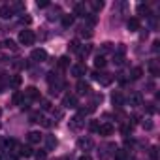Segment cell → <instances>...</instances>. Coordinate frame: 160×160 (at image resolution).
Here are the masks:
<instances>
[{
	"label": "cell",
	"mask_w": 160,
	"mask_h": 160,
	"mask_svg": "<svg viewBox=\"0 0 160 160\" xmlns=\"http://www.w3.org/2000/svg\"><path fill=\"white\" fill-rule=\"evenodd\" d=\"M12 13H13V8H10V6H2V8H0V15H2L4 19H10Z\"/></svg>",
	"instance_id": "obj_17"
},
{
	"label": "cell",
	"mask_w": 160,
	"mask_h": 160,
	"mask_svg": "<svg viewBox=\"0 0 160 160\" xmlns=\"http://www.w3.org/2000/svg\"><path fill=\"white\" fill-rule=\"evenodd\" d=\"M0 115H2V108H0Z\"/></svg>",
	"instance_id": "obj_48"
},
{
	"label": "cell",
	"mask_w": 160,
	"mask_h": 160,
	"mask_svg": "<svg viewBox=\"0 0 160 160\" xmlns=\"http://www.w3.org/2000/svg\"><path fill=\"white\" fill-rule=\"evenodd\" d=\"M147 111H149V113H154V111H156V108H154V104H152V102H151V104H147Z\"/></svg>",
	"instance_id": "obj_38"
},
{
	"label": "cell",
	"mask_w": 160,
	"mask_h": 160,
	"mask_svg": "<svg viewBox=\"0 0 160 160\" xmlns=\"http://www.w3.org/2000/svg\"><path fill=\"white\" fill-rule=\"evenodd\" d=\"M77 147L81 149V151H91V149L94 147V141H92L91 138H79V139H77Z\"/></svg>",
	"instance_id": "obj_3"
},
{
	"label": "cell",
	"mask_w": 160,
	"mask_h": 160,
	"mask_svg": "<svg viewBox=\"0 0 160 160\" xmlns=\"http://www.w3.org/2000/svg\"><path fill=\"white\" fill-rule=\"evenodd\" d=\"M85 73H87V66H85V64H73V66H72V75H73V77L79 79V77H83Z\"/></svg>",
	"instance_id": "obj_5"
},
{
	"label": "cell",
	"mask_w": 160,
	"mask_h": 160,
	"mask_svg": "<svg viewBox=\"0 0 160 160\" xmlns=\"http://www.w3.org/2000/svg\"><path fill=\"white\" fill-rule=\"evenodd\" d=\"M4 45H6L8 49H12V51H17V45H15V42H13V40H6V42H4Z\"/></svg>",
	"instance_id": "obj_30"
},
{
	"label": "cell",
	"mask_w": 160,
	"mask_h": 160,
	"mask_svg": "<svg viewBox=\"0 0 160 160\" xmlns=\"http://www.w3.org/2000/svg\"><path fill=\"white\" fill-rule=\"evenodd\" d=\"M130 130H132V126H128V124H124V126H122V128H121V132H122V134H124V136H126V134H128V132H130Z\"/></svg>",
	"instance_id": "obj_39"
},
{
	"label": "cell",
	"mask_w": 160,
	"mask_h": 160,
	"mask_svg": "<svg viewBox=\"0 0 160 160\" xmlns=\"http://www.w3.org/2000/svg\"><path fill=\"white\" fill-rule=\"evenodd\" d=\"M94 66H96V68H104V66H106V58H104L102 55H98V57L94 58Z\"/></svg>",
	"instance_id": "obj_24"
},
{
	"label": "cell",
	"mask_w": 160,
	"mask_h": 160,
	"mask_svg": "<svg viewBox=\"0 0 160 160\" xmlns=\"http://www.w3.org/2000/svg\"><path fill=\"white\" fill-rule=\"evenodd\" d=\"M30 21H32L30 17H23V19H21V23H27V25H30Z\"/></svg>",
	"instance_id": "obj_45"
},
{
	"label": "cell",
	"mask_w": 160,
	"mask_h": 160,
	"mask_svg": "<svg viewBox=\"0 0 160 160\" xmlns=\"http://www.w3.org/2000/svg\"><path fill=\"white\" fill-rule=\"evenodd\" d=\"M81 36H85V38H91V36H92L91 28H81Z\"/></svg>",
	"instance_id": "obj_33"
},
{
	"label": "cell",
	"mask_w": 160,
	"mask_h": 160,
	"mask_svg": "<svg viewBox=\"0 0 160 160\" xmlns=\"http://www.w3.org/2000/svg\"><path fill=\"white\" fill-rule=\"evenodd\" d=\"M34 156H36V160H45V151H38V152H34Z\"/></svg>",
	"instance_id": "obj_32"
},
{
	"label": "cell",
	"mask_w": 160,
	"mask_h": 160,
	"mask_svg": "<svg viewBox=\"0 0 160 160\" xmlns=\"http://www.w3.org/2000/svg\"><path fill=\"white\" fill-rule=\"evenodd\" d=\"M113 132H115V126H113L111 122H104V124H100V126H98V134H100V136H104V138L111 136Z\"/></svg>",
	"instance_id": "obj_4"
},
{
	"label": "cell",
	"mask_w": 160,
	"mask_h": 160,
	"mask_svg": "<svg viewBox=\"0 0 160 160\" xmlns=\"http://www.w3.org/2000/svg\"><path fill=\"white\" fill-rule=\"evenodd\" d=\"M30 58L36 60V62H43V60L47 58V51H45V49H34V51L30 53Z\"/></svg>",
	"instance_id": "obj_6"
},
{
	"label": "cell",
	"mask_w": 160,
	"mask_h": 160,
	"mask_svg": "<svg viewBox=\"0 0 160 160\" xmlns=\"http://www.w3.org/2000/svg\"><path fill=\"white\" fill-rule=\"evenodd\" d=\"M73 15H79V17H87V8L83 2H77L73 6Z\"/></svg>",
	"instance_id": "obj_11"
},
{
	"label": "cell",
	"mask_w": 160,
	"mask_h": 160,
	"mask_svg": "<svg viewBox=\"0 0 160 160\" xmlns=\"http://www.w3.org/2000/svg\"><path fill=\"white\" fill-rule=\"evenodd\" d=\"M25 96L30 98V100H40V91L36 87H27L25 89Z\"/></svg>",
	"instance_id": "obj_10"
},
{
	"label": "cell",
	"mask_w": 160,
	"mask_h": 160,
	"mask_svg": "<svg viewBox=\"0 0 160 160\" xmlns=\"http://www.w3.org/2000/svg\"><path fill=\"white\" fill-rule=\"evenodd\" d=\"M45 145H47V151H53L57 147V138L55 136H45Z\"/></svg>",
	"instance_id": "obj_15"
},
{
	"label": "cell",
	"mask_w": 160,
	"mask_h": 160,
	"mask_svg": "<svg viewBox=\"0 0 160 160\" xmlns=\"http://www.w3.org/2000/svg\"><path fill=\"white\" fill-rule=\"evenodd\" d=\"M47 6H49V2H47V0H42V2L38 0V8H47Z\"/></svg>",
	"instance_id": "obj_40"
},
{
	"label": "cell",
	"mask_w": 160,
	"mask_h": 160,
	"mask_svg": "<svg viewBox=\"0 0 160 160\" xmlns=\"http://www.w3.org/2000/svg\"><path fill=\"white\" fill-rule=\"evenodd\" d=\"M111 102H113L115 106H122V104H124V98H122L121 92H115V94L111 96Z\"/></svg>",
	"instance_id": "obj_20"
},
{
	"label": "cell",
	"mask_w": 160,
	"mask_h": 160,
	"mask_svg": "<svg viewBox=\"0 0 160 160\" xmlns=\"http://www.w3.org/2000/svg\"><path fill=\"white\" fill-rule=\"evenodd\" d=\"M62 25L68 28V27H72L73 25V15H70V13H66V15H62Z\"/></svg>",
	"instance_id": "obj_21"
},
{
	"label": "cell",
	"mask_w": 160,
	"mask_h": 160,
	"mask_svg": "<svg viewBox=\"0 0 160 160\" xmlns=\"http://www.w3.org/2000/svg\"><path fill=\"white\" fill-rule=\"evenodd\" d=\"M58 66H60V68H68V66H70L68 57H60V58H58Z\"/></svg>",
	"instance_id": "obj_26"
},
{
	"label": "cell",
	"mask_w": 160,
	"mask_h": 160,
	"mask_svg": "<svg viewBox=\"0 0 160 160\" xmlns=\"http://www.w3.org/2000/svg\"><path fill=\"white\" fill-rule=\"evenodd\" d=\"M34 42H36V34H34L32 30H28V28L21 30V34H19V43H23V45H32Z\"/></svg>",
	"instance_id": "obj_1"
},
{
	"label": "cell",
	"mask_w": 160,
	"mask_h": 160,
	"mask_svg": "<svg viewBox=\"0 0 160 160\" xmlns=\"http://www.w3.org/2000/svg\"><path fill=\"white\" fill-rule=\"evenodd\" d=\"M27 139H28V143H30V145H36V143H40V141H42V134H40V132H28Z\"/></svg>",
	"instance_id": "obj_12"
},
{
	"label": "cell",
	"mask_w": 160,
	"mask_h": 160,
	"mask_svg": "<svg viewBox=\"0 0 160 160\" xmlns=\"http://www.w3.org/2000/svg\"><path fill=\"white\" fill-rule=\"evenodd\" d=\"M126 158H128V154H126L124 149H117L115 151V160H126Z\"/></svg>",
	"instance_id": "obj_23"
},
{
	"label": "cell",
	"mask_w": 160,
	"mask_h": 160,
	"mask_svg": "<svg viewBox=\"0 0 160 160\" xmlns=\"http://www.w3.org/2000/svg\"><path fill=\"white\" fill-rule=\"evenodd\" d=\"M91 49H92L91 45H83V47H79V49H77V55L83 58V57H87V55L91 53Z\"/></svg>",
	"instance_id": "obj_22"
},
{
	"label": "cell",
	"mask_w": 160,
	"mask_h": 160,
	"mask_svg": "<svg viewBox=\"0 0 160 160\" xmlns=\"http://www.w3.org/2000/svg\"><path fill=\"white\" fill-rule=\"evenodd\" d=\"M77 92H79V94H89V92H91V87H89V83H85V81H79V83H77Z\"/></svg>",
	"instance_id": "obj_14"
},
{
	"label": "cell",
	"mask_w": 160,
	"mask_h": 160,
	"mask_svg": "<svg viewBox=\"0 0 160 160\" xmlns=\"http://www.w3.org/2000/svg\"><path fill=\"white\" fill-rule=\"evenodd\" d=\"M132 104H136V106H139V104H141V96H139V94H136V96H132Z\"/></svg>",
	"instance_id": "obj_34"
},
{
	"label": "cell",
	"mask_w": 160,
	"mask_h": 160,
	"mask_svg": "<svg viewBox=\"0 0 160 160\" xmlns=\"http://www.w3.org/2000/svg\"><path fill=\"white\" fill-rule=\"evenodd\" d=\"M138 13H141V15L145 13V15H147V13H149V6H147V4H139V6H138Z\"/></svg>",
	"instance_id": "obj_29"
},
{
	"label": "cell",
	"mask_w": 160,
	"mask_h": 160,
	"mask_svg": "<svg viewBox=\"0 0 160 160\" xmlns=\"http://www.w3.org/2000/svg\"><path fill=\"white\" fill-rule=\"evenodd\" d=\"M83 126H85V121H83L81 115H75V117L70 121V128H73V130H79V128H83Z\"/></svg>",
	"instance_id": "obj_8"
},
{
	"label": "cell",
	"mask_w": 160,
	"mask_h": 160,
	"mask_svg": "<svg viewBox=\"0 0 160 160\" xmlns=\"http://www.w3.org/2000/svg\"><path fill=\"white\" fill-rule=\"evenodd\" d=\"M149 72H151V73H152V75H154V77H156V75H158V72H160V70H158V66H156V64H154V62H152V64H151V66H149Z\"/></svg>",
	"instance_id": "obj_31"
},
{
	"label": "cell",
	"mask_w": 160,
	"mask_h": 160,
	"mask_svg": "<svg viewBox=\"0 0 160 160\" xmlns=\"http://www.w3.org/2000/svg\"><path fill=\"white\" fill-rule=\"evenodd\" d=\"M91 6H92L94 12H100V10L104 8V2H98V0H94V2H91Z\"/></svg>",
	"instance_id": "obj_28"
},
{
	"label": "cell",
	"mask_w": 160,
	"mask_h": 160,
	"mask_svg": "<svg viewBox=\"0 0 160 160\" xmlns=\"http://www.w3.org/2000/svg\"><path fill=\"white\" fill-rule=\"evenodd\" d=\"M143 128H145V130H151V128H152V122H151V121H145V122H143Z\"/></svg>",
	"instance_id": "obj_42"
},
{
	"label": "cell",
	"mask_w": 160,
	"mask_h": 160,
	"mask_svg": "<svg viewBox=\"0 0 160 160\" xmlns=\"http://www.w3.org/2000/svg\"><path fill=\"white\" fill-rule=\"evenodd\" d=\"M79 160H92V158H91V156H89V154H83V156H81V158H79Z\"/></svg>",
	"instance_id": "obj_46"
},
{
	"label": "cell",
	"mask_w": 160,
	"mask_h": 160,
	"mask_svg": "<svg viewBox=\"0 0 160 160\" xmlns=\"http://www.w3.org/2000/svg\"><path fill=\"white\" fill-rule=\"evenodd\" d=\"M122 60H124V58H122L121 55H117V57H115V64H117V66H121V64H122Z\"/></svg>",
	"instance_id": "obj_41"
},
{
	"label": "cell",
	"mask_w": 160,
	"mask_h": 160,
	"mask_svg": "<svg viewBox=\"0 0 160 160\" xmlns=\"http://www.w3.org/2000/svg\"><path fill=\"white\" fill-rule=\"evenodd\" d=\"M30 121L32 122H42L43 117H42V113H30Z\"/></svg>",
	"instance_id": "obj_27"
},
{
	"label": "cell",
	"mask_w": 160,
	"mask_h": 160,
	"mask_svg": "<svg viewBox=\"0 0 160 160\" xmlns=\"http://www.w3.org/2000/svg\"><path fill=\"white\" fill-rule=\"evenodd\" d=\"M158 45H160V43H158V42H154V43H152V51H158Z\"/></svg>",
	"instance_id": "obj_47"
},
{
	"label": "cell",
	"mask_w": 160,
	"mask_h": 160,
	"mask_svg": "<svg viewBox=\"0 0 160 160\" xmlns=\"http://www.w3.org/2000/svg\"><path fill=\"white\" fill-rule=\"evenodd\" d=\"M43 126H47V128H49V126H53V122H51L49 119H43Z\"/></svg>",
	"instance_id": "obj_44"
},
{
	"label": "cell",
	"mask_w": 160,
	"mask_h": 160,
	"mask_svg": "<svg viewBox=\"0 0 160 160\" xmlns=\"http://www.w3.org/2000/svg\"><path fill=\"white\" fill-rule=\"evenodd\" d=\"M92 77L96 79V81H98L100 85H104V87L111 85V81H113V77H111V73H98V72H94V73H92Z\"/></svg>",
	"instance_id": "obj_2"
},
{
	"label": "cell",
	"mask_w": 160,
	"mask_h": 160,
	"mask_svg": "<svg viewBox=\"0 0 160 160\" xmlns=\"http://www.w3.org/2000/svg\"><path fill=\"white\" fill-rule=\"evenodd\" d=\"M12 102H13V106H21L25 100H23V94L17 91V92H13V96H12Z\"/></svg>",
	"instance_id": "obj_19"
},
{
	"label": "cell",
	"mask_w": 160,
	"mask_h": 160,
	"mask_svg": "<svg viewBox=\"0 0 160 160\" xmlns=\"http://www.w3.org/2000/svg\"><path fill=\"white\" fill-rule=\"evenodd\" d=\"M42 109H51V102H47V100H42Z\"/></svg>",
	"instance_id": "obj_35"
},
{
	"label": "cell",
	"mask_w": 160,
	"mask_h": 160,
	"mask_svg": "<svg viewBox=\"0 0 160 160\" xmlns=\"http://www.w3.org/2000/svg\"><path fill=\"white\" fill-rule=\"evenodd\" d=\"M68 49H70L72 53H77V49H79V42H77V40H72V42L68 43Z\"/></svg>",
	"instance_id": "obj_25"
},
{
	"label": "cell",
	"mask_w": 160,
	"mask_h": 160,
	"mask_svg": "<svg viewBox=\"0 0 160 160\" xmlns=\"http://www.w3.org/2000/svg\"><path fill=\"white\" fill-rule=\"evenodd\" d=\"M151 158H152V160H156V147H152V149H151Z\"/></svg>",
	"instance_id": "obj_43"
},
{
	"label": "cell",
	"mask_w": 160,
	"mask_h": 160,
	"mask_svg": "<svg viewBox=\"0 0 160 160\" xmlns=\"http://www.w3.org/2000/svg\"><path fill=\"white\" fill-rule=\"evenodd\" d=\"M98 126H100V124H98V122H96V121H92V122H91V124H89V128H91V130H92V132H98Z\"/></svg>",
	"instance_id": "obj_36"
},
{
	"label": "cell",
	"mask_w": 160,
	"mask_h": 160,
	"mask_svg": "<svg viewBox=\"0 0 160 160\" xmlns=\"http://www.w3.org/2000/svg\"><path fill=\"white\" fill-rule=\"evenodd\" d=\"M21 83H23V77H21V75H13V77L10 79V87H13V89L21 87Z\"/></svg>",
	"instance_id": "obj_18"
},
{
	"label": "cell",
	"mask_w": 160,
	"mask_h": 160,
	"mask_svg": "<svg viewBox=\"0 0 160 160\" xmlns=\"http://www.w3.org/2000/svg\"><path fill=\"white\" fill-rule=\"evenodd\" d=\"M19 154H21V156H25V158H28V156H32V154H34V151H32V147H30V145H21V147H19Z\"/></svg>",
	"instance_id": "obj_13"
},
{
	"label": "cell",
	"mask_w": 160,
	"mask_h": 160,
	"mask_svg": "<svg viewBox=\"0 0 160 160\" xmlns=\"http://www.w3.org/2000/svg\"><path fill=\"white\" fill-rule=\"evenodd\" d=\"M62 106H64V108H72V109H73V108H77V98H75L73 94H66V96L62 98Z\"/></svg>",
	"instance_id": "obj_7"
},
{
	"label": "cell",
	"mask_w": 160,
	"mask_h": 160,
	"mask_svg": "<svg viewBox=\"0 0 160 160\" xmlns=\"http://www.w3.org/2000/svg\"><path fill=\"white\" fill-rule=\"evenodd\" d=\"M126 25H128V30H130V32H136V30L141 28V21H139L138 17H130Z\"/></svg>",
	"instance_id": "obj_9"
},
{
	"label": "cell",
	"mask_w": 160,
	"mask_h": 160,
	"mask_svg": "<svg viewBox=\"0 0 160 160\" xmlns=\"http://www.w3.org/2000/svg\"><path fill=\"white\" fill-rule=\"evenodd\" d=\"M143 75V68H139V66H136V68H132V72H130V79H139Z\"/></svg>",
	"instance_id": "obj_16"
},
{
	"label": "cell",
	"mask_w": 160,
	"mask_h": 160,
	"mask_svg": "<svg viewBox=\"0 0 160 160\" xmlns=\"http://www.w3.org/2000/svg\"><path fill=\"white\" fill-rule=\"evenodd\" d=\"M87 21H89V25H96V17L94 15H87Z\"/></svg>",
	"instance_id": "obj_37"
}]
</instances>
